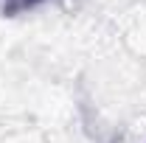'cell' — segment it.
<instances>
[{
    "mask_svg": "<svg viewBox=\"0 0 146 143\" xmlns=\"http://www.w3.org/2000/svg\"><path fill=\"white\" fill-rule=\"evenodd\" d=\"M39 3H45V0H0V11H3L6 17H17L23 11H31Z\"/></svg>",
    "mask_w": 146,
    "mask_h": 143,
    "instance_id": "6da1fadb",
    "label": "cell"
}]
</instances>
